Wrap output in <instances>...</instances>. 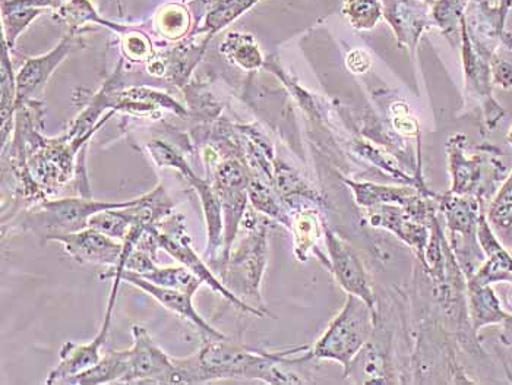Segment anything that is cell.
<instances>
[{
	"instance_id": "obj_15",
	"label": "cell",
	"mask_w": 512,
	"mask_h": 385,
	"mask_svg": "<svg viewBox=\"0 0 512 385\" xmlns=\"http://www.w3.org/2000/svg\"><path fill=\"white\" fill-rule=\"evenodd\" d=\"M407 211L401 210L400 207H390L384 205L378 214L372 219L374 226L384 224L385 229H390L395 235L400 236L406 244L414 246L416 249H426V241H428V232L425 227L417 226L410 223Z\"/></svg>"
},
{
	"instance_id": "obj_24",
	"label": "cell",
	"mask_w": 512,
	"mask_h": 385,
	"mask_svg": "<svg viewBox=\"0 0 512 385\" xmlns=\"http://www.w3.org/2000/svg\"><path fill=\"white\" fill-rule=\"evenodd\" d=\"M6 41L3 40L2 50V122L3 128L6 123L11 121L12 112L15 110L17 103V80L12 74L11 62H9L8 53H6Z\"/></svg>"
},
{
	"instance_id": "obj_25",
	"label": "cell",
	"mask_w": 512,
	"mask_h": 385,
	"mask_svg": "<svg viewBox=\"0 0 512 385\" xmlns=\"http://www.w3.org/2000/svg\"><path fill=\"white\" fill-rule=\"evenodd\" d=\"M467 0H439L434 8V21L445 34L455 33L458 22L464 17Z\"/></svg>"
},
{
	"instance_id": "obj_6",
	"label": "cell",
	"mask_w": 512,
	"mask_h": 385,
	"mask_svg": "<svg viewBox=\"0 0 512 385\" xmlns=\"http://www.w3.org/2000/svg\"><path fill=\"white\" fill-rule=\"evenodd\" d=\"M134 345L128 349V384H169L175 362L151 339L141 325L132 328Z\"/></svg>"
},
{
	"instance_id": "obj_11",
	"label": "cell",
	"mask_w": 512,
	"mask_h": 385,
	"mask_svg": "<svg viewBox=\"0 0 512 385\" xmlns=\"http://www.w3.org/2000/svg\"><path fill=\"white\" fill-rule=\"evenodd\" d=\"M72 47V36H66L60 41L58 46L40 58L28 59L22 66L20 74L15 77L17 80V103L15 109L20 104L33 99L37 93L44 87L50 75L63 62V59L69 55Z\"/></svg>"
},
{
	"instance_id": "obj_16",
	"label": "cell",
	"mask_w": 512,
	"mask_h": 385,
	"mask_svg": "<svg viewBox=\"0 0 512 385\" xmlns=\"http://www.w3.org/2000/svg\"><path fill=\"white\" fill-rule=\"evenodd\" d=\"M221 52L245 71H255L264 63V56H262L258 44L249 34H229L221 44Z\"/></svg>"
},
{
	"instance_id": "obj_33",
	"label": "cell",
	"mask_w": 512,
	"mask_h": 385,
	"mask_svg": "<svg viewBox=\"0 0 512 385\" xmlns=\"http://www.w3.org/2000/svg\"><path fill=\"white\" fill-rule=\"evenodd\" d=\"M501 342L505 346H512V315H508L507 320L502 323Z\"/></svg>"
},
{
	"instance_id": "obj_29",
	"label": "cell",
	"mask_w": 512,
	"mask_h": 385,
	"mask_svg": "<svg viewBox=\"0 0 512 385\" xmlns=\"http://www.w3.org/2000/svg\"><path fill=\"white\" fill-rule=\"evenodd\" d=\"M491 72L495 84L505 88V90L512 88V62L495 58L491 63Z\"/></svg>"
},
{
	"instance_id": "obj_17",
	"label": "cell",
	"mask_w": 512,
	"mask_h": 385,
	"mask_svg": "<svg viewBox=\"0 0 512 385\" xmlns=\"http://www.w3.org/2000/svg\"><path fill=\"white\" fill-rule=\"evenodd\" d=\"M139 277L157 284V286L180 290V292L189 293L192 296L197 293L202 284L201 280L183 265H179V267H173V265L158 267L157 264H154L147 273L141 274Z\"/></svg>"
},
{
	"instance_id": "obj_14",
	"label": "cell",
	"mask_w": 512,
	"mask_h": 385,
	"mask_svg": "<svg viewBox=\"0 0 512 385\" xmlns=\"http://www.w3.org/2000/svg\"><path fill=\"white\" fill-rule=\"evenodd\" d=\"M128 350L109 352L101 358L99 364L88 371L75 375L66 384L97 385L109 383H125L128 375Z\"/></svg>"
},
{
	"instance_id": "obj_3",
	"label": "cell",
	"mask_w": 512,
	"mask_h": 385,
	"mask_svg": "<svg viewBox=\"0 0 512 385\" xmlns=\"http://www.w3.org/2000/svg\"><path fill=\"white\" fill-rule=\"evenodd\" d=\"M134 203L135 200L107 203V201H94L90 198L46 201L40 205L39 211L27 214L25 224H28L34 232H44L49 241L55 235L87 229L91 217L100 211L110 210V208H125Z\"/></svg>"
},
{
	"instance_id": "obj_18",
	"label": "cell",
	"mask_w": 512,
	"mask_h": 385,
	"mask_svg": "<svg viewBox=\"0 0 512 385\" xmlns=\"http://www.w3.org/2000/svg\"><path fill=\"white\" fill-rule=\"evenodd\" d=\"M355 192L357 204L362 207H372L378 204L410 203L414 192L409 188H387V186L372 185V183L347 182Z\"/></svg>"
},
{
	"instance_id": "obj_27",
	"label": "cell",
	"mask_w": 512,
	"mask_h": 385,
	"mask_svg": "<svg viewBox=\"0 0 512 385\" xmlns=\"http://www.w3.org/2000/svg\"><path fill=\"white\" fill-rule=\"evenodd\" d=\"M248 192L256 210L262 211V213L268 214V216L276 217L281 223H289L286 214L281 210L280 205H278L276 198L271 194L270 189L265 188L262 183L251 182L248 185ZM287 226H289V224H287Z\"/></svg>"
},
{
	"instance_id": "obj_2",
	"label": "cell",
	"mask_w": 512,
	"mask_h": 385,
	"mask_svg": "<svg viewBox=\"0 0 512 385\" xmlns=\"http://www.w3.org/2000/svg\"><path fill=\"white\" fill-rule=\"evenodd\" d=\"M151 233H153L154 239H156L158 248L164 249L167 254L172 255L178 263L188 268L191 273H194L202 283L210 286L214 292L223 296L227 301L232 302L237 308L261 317L262 314L258 309L246 305L245 302L237 298L232 290L223 286V283L211 273L208 265L198 257L197 252L192 248L188 227H186V219L182 214H175V216L170 214L169 217H166V219L158 223L157 226H151Z\"/></svg>"
},
{
	"instance_id": "obj_34",
	"label": "cell",
	"mask_w": 512,
	"mask_h": 385,
	"mask_svg": "<svg viewBox=\"0 0 512 385\" xmlns=\"http://www.w3.org/2000/svg\"><path fill=\"white\" fill-rule=\"evenodd\" d=\"M512 6V0H499V8H498V18L499 24L504 28L505 18H507L508 11H510Z\"/></svg>"
},
{
	"instance_id": "obj_13",
	"label": "cell",
	"mask_w": 512,
	"mask_h": 385,
	"mask_svg": "<svg viewBox=\"0 0 512 385\" xmlns=\"http://www.w3.org/2000/svg\"><path fill=\"white\" fill-rule=\"evenodd\" d=\"M467 290H469V314L474 333L482 330L486 325L502 324L507 320L510 314L502 309L491 284L482 286V284L467 283Z\"/></svg>"
},
{
	"instance_id": "obj_26",
	"label": "cell",
	"mask_w": 512,
	"mask_h": 385,
	"mask_svg": "<svg viewBox=\"0 0 512 385\" xmlns=\"http://www.w3.org/2000/svg\"><path fill=\"white\" fill-rule=\"evenodd\" d=\"M189 27V15L180 6L170 5L158 15V28L160 33L169 39H179Z\"/></svg>"
},
{
	"instance_id": "obj_1",
	"label": "cell",
	"mask_w": 512,
	"mask_h": 385,
	"mask_svg": "<svg viewBox=\"0 0 512 385\" xmlns=\"http://www.w3.org/2000/svg\"><path fill=\"white\" fill-rule=\"evenodd\" d=\"M375 327V311L363 299L347 295L346 304L324 331L308 359L334 361L343 365L349 375L353 361L371 339Z\"/></svg>"
},
{
	"instance_id": "obj_22",
	"label": "cell",
	"mask_w": 512,
	"mask_h": 385,
	"mask_svg": "<svg viewBox=\"0 0 512 385\" xmlns=\"http://www.w3.org/2000/svg\"><path fill=\"white\" fill-rule=\"evenodd\" d=\"M41 9L34 8H2L3 40L8 46H14L15 41L28 25L41 14Z\"/></svg>"
},
{
	"instance_id": "obj_23",
	"label": "cell",
	"mask_w": 512,
	"mask_h": 385,
	"mask_svg": "<svg viewBox=\"0 0 512 385\" xmlns=\"http://www.w3.org/2000/svg\"><path fill=\"white\" fill-rule=\"evenodd\" d=\"M293 232L296 238V252L300 261H306L309 249L316 244L319 238V224L312 211L300 213L293 222Z\"/></svg>"
},
{
	"instance_id": "obj_35",
	"label": "cell",
	"mask_w": 512,
	"mask_h": 385,
	"mask_svg": "<svg viewBox=\"0 0 512 385\" xmlns=\"http://www.w3.org/2000/svg\"><path fill=\"white\" fill-rule=\"evenodd\" d=\"M507 140L510 142V145L512 147V128L510 129V132H508Z\"/></svg>"
},
{
	"instance_id": "obj_21",
	"label": "cell",
	"mask_w": 512,
	"mask_h": 385,
	"mask_svg": "<svg viewBox=\"0 0 512 385\" xmlns=\"http://www.w3.org/2000/svg\"><path fill=\"white\" fill-rule=\"evenodd\" d=\"M258 0H216L213 9L207 17V27L211 31H218L230 22L239 18L243 12L255 5Z\"/></svg>"
},
{
	"instance_id": "obj_32",
	"label": "cell",
	"mask_w": 512,
	"mask_h": 385,
	"mask_svg": "<svg viewBox=\"0 0 512 385\" xmlns=\"http://www.w3.org/2000/svg\"><path fill=\"white\" fill-rule=\"evenodd\" d=\"M66 0H5L3 2L2 8H34V9H43L53 8L59 9L65 5Z\"/></svg>"
},
{
	"instance_id": "obj_28",
	"label": "cell",
	"mask_w": 512,
	"mask_h": 385,
	"mask_svg": "<svg viewBox=\"0 0 512 385\" xmlns=\"http://www.w3.org/2000/svg\"><path fill=\"white\" fill-rule=\"evenodd\" d=\"M391 112H393V126L395 131L407 135V137H413V135L417 134L419 126H417L416 119L410 116V110L407 109L406 104H393Z\"/></svg>"
},
{
	"instance_id": "obj_31",
	"label": "cell",
	"mask_w": 512,
	"mask_h": 385,
	"mask_svg": "<svg viewBox=\"0 0 512 385\" xmlns=\"http://www.w3.org/2000/svg\"><path fill=\"white\" fill-rule=\"evenodd\" d=\"M346 65L353 74L362 75L372 68V59L365 50L355 49L347 55Z\"/></svg>"
},
{
	"instance_id": "obj_20",
	"label": "cell",
	"mask_w": 512,
	"mask_h": 385,
	"mask_svg": "<svg viewBox=\"0 0 512 385\" xmlns=\"http://www.w3.org/2000/svg\"><path fill=\"white\" fill-rule=\"evenodd\" d=\"M488 222L492 229L501 233H508L512 230V172L504 185L496 192L488 211Z\"/></svg>"
},
{
	"instance_id": "obj_30",
	"label": "cell",
	"mask_w": 512,
	"mask_h": 385,
	"mask_svg": "<svg viewBox=\"0 0 512 385\" xmlns=\"http://www.w3.org/2000/svg\"><path fill=\"white\" fill-rule=\"evenodd\" d=\"M125 49L128 50L129 58L135 61H142V59L150 56V43L141 34H131L128 39H125Z\"/></svg>"
},
{
	"instance_id": "obj_8",
	"label": "cell",
	"mask_w": 512,
	"mask_h": 385,
	"mask_svg": "<svg viewBox=\"0 0 512 385\" xmlns=\"http://www.w3.org/2000/svg\"><path fill=\"white\" fill-rule=\"evenodd\" d=\"M325 242L330 255L328 268L337 283L346 290L347 295L363 299L375 311V292L355 251L331 230H325Z\"/></svg>"
},
{
	"instance_id": "obj_12",
	"label": "cell",
	"mask_w": 512,
	"mask_h": 385,
	"mask_svg": "<svg viewBox=\"0 0 512 385\" xmlns=\"http://www.w3.org/2000/svg\"><path fill=\"white\" fill-rule=\"evenodd\" d=\"M466 137L455 135L448 141V157H450V172L453 178L451 194L469 197L482 181V159L466 157L464 154Z\"/></svg>"
},
{
	"instance_id": "obj_7",
	"label": "cell",
	"mask_w": 512,
	"mask_h": 385,
	"mask_svg": "<svg viewBox=\"0 0 512 385\" xmlns=\"http://www.w3.org/2000/svg\"><path fill=\"white\" fill-rule=\"evenodd\" d=\"M49 241L62 244L66 254L79 264L109 265L115 268L125 254V244L122 241L93 227L75 233L55 235Z\"/></svg>"
},
{
	"instance_id": "obj_5",
	"label": "cell",
	"mask_w": 512,
	"mask_h": 385,
	"mask_svg": "<svg viewBox=\"0 0 512 385\" xmlns=\"http://www.w3.org/2000/svg\"><path fill=\"white\" fill-rule=\"evenodd\" d=\"M148 150L151 151V156L154 157L158 166H170L180 170V172L185 175V178L192 183L195 191L198 192L202 210H204L205 222H207V255L216 254L218 248L224 244L223 208H221L220 198H218L216 189H214L210 183L198 178V176L189 169L185 160H183L178 153H175L172 148L163 144V142L154 141L153 144L148 145Z\"/></svg>"
},
{
	"instance_id": "obj_10",
	"label": "cell",
	"mask_w": 512,
	"mask_h": 385,
	"mask_svg": "<svg viewBox=\"0 0 512 385\" xmlns=\"http://www.w3.org/2000/svg\"><path fill=\"white\" fill-rule=\"evenodd\" d=\"M267 260V236L265 229L256 230L249 235L243 245L229 258L230 276L233 282L240 284L249 295H258L259 282L264 273Z\"/></svg>"
},
{
	"instance_id": "obj_4",
	"label": "cell",
	"mask_w": 512,
	"mask_h": 385,
	"mask_svg": "<svg viewBox=\"0 0 512 385\" xmlns=\"http://www.w3.org/2000/svg\"><path fill=\"white\" fill-rule=\"evenodd\" d=\"M112 277L113 289L110 293L109 305H107L106 317L104 323L101 325L100 333L94 337L93 342L85 343V345H78L74 342H66L60 349L59 365L50 372L47 377L46 384H66L75 375L82 374L93 368L94 365L99 364L103 355H101V347L106 343L107 336H109L110 321H112V312L116 304V296H118V289L120 286V274L110 270L109 273L101 274L100 279H109Z\"/></svg>"
},
{
	"instance_id": "obj_19",
	"label": "cell",
	"mask_w": 512,
	"mask_h": 385,
	"mask_svg": "<svg viewBox=\"0 0 512 385\" xmlns=\"http://www.w3.org/2000/svg\"><path fill=\"white\" fill-rule=\"evenodd\" d=\"M343 14L356 30H372L384 15L381 0H344Z\"/></svg>"
},
{
	"instance_id": "obj_9",
	"label": "cell",
	"mask_w": 512,
	"mask_h": 385,
	"mask_svg": "<svg viewBox=\"0 0 512 385\" xmlns=\"http://www.w3.org/2000/svg\"><path fill=\"white\" fill-rule=\"evenodd\" d=\"M112 271L120 274L122 282L132 284L138 289L144 290L145 293L156 299L158 304L166 308L167 311L173 312L178 315L182 320L189 321L198 328L199 333L205 337V340L224 339V334L211 327L201 315L198 314L197 309L192 304L194 296L189 293L180 292L176 289H167V287L157 286V284L148 282L142 279L138 274L131 273V271L122 270V268H112Z\"/></svg>"
}]
</instances>
